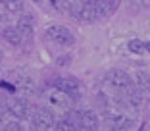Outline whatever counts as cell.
Wrapping results in <instances>:
<instances>
[{
  "label": "cell",
  "mask_w": 150,
  "mask_h": 131,
  "mask_svg": "<svg viewBox=\"0 0 150 131\" xmlns=\"http://www.w3.org/2000/svg\"><path fill=\"white\" fill-rule=\"evenodd\" d=\"M106 4H108V10H110V14H114L115 10H117V6H119V0H106Z\"/></svg>",
  "instance_id": "e0dca14e"
},
{
  "label": "cell",
  "mask_w": 150,
  "mask_h": 131,
  "mask_svg": "<svg viewBox=\"0 0 150 131\" xmlns=\"http://www.w3.org/2000/svg\"><path fill=\"white\" fill-rule=\"evenodd\" d=\"M2 37L6 39V43H10L12 46H21L23 44V35H21V31L18 29L16 25H8L2 29Z\"/></svg>",
  "instance_id": "52a82bcc"
},
{
  "label": "cell",
  "mask_w": 150,
  "mask_h": 131,
  "mask_svg": "<svg viewBox=\"0 0 150 131\" xmlns=\"http://www.w3.org/2000/svg\"><path fill=\"white\" fill-rule=\"evenodd\" d=\"M54 129H56V131H81L79 127H75L73 123H71L69 120H66V118L60 120V122H58L56 125H54Z\"/></svg>",
  "instance_id": "4fadbf2b"
},
{
  "label": "cell",
  "mask_w": 150,
  "mask_h": 131,
  "mask_svg": "<svg viewBox=\"0 0 150 131\" xmlns=\"http://www.w3.org/2000/svg\"><path fill=\"white\" fill-rule=\"evenodd\" d=\"M50 2H52V6L58 8V10H69L71 4H73V0H50Z\"/></svg>",
  "instance_id": "9a60e30c"
},
{
  "label": "cell",
  "mask_w": 150,
  "mask_h": 131,
  "mask_svg": "<svg viewBox=\"0 0 150 131\" xmlns=\"http://www.w3.org/2000/svg\"><path fill=\"white\" fill-rule=\"evenodd\" d=\"M46 37L58 46H71L75 43V37L66 25H50L46 29Z\"/></svg>",
  "instance_id": "7a4b0ae2"
},
{
  "label": "cell",
  "mask_w": 150,
  "mask_h": 131,
  "mask_svg": "<svg viewBox=\"0 0 150 131\" xmlns=\"http://www.w3.org/2000/svg\"><path fill=\"white\" fill-rule=\"evenodd\" d=\"M8 112L16 120H29L33 114V108L29 106V102L25 98H16V100H12L8 104Z\"/></svg>",
  "instance_id": "277c9868"
},
{
  "label": "cell",
  "mask_w": 150,
  "mask_h": 131,
  "mask_svg": "<svg viewBox=\"0 0 150 131\" xmlns=\"http://www.w3.org/2000/svg\"><path fill=\"white\" fill-rule=\"evenodd\" d=\"M106 83L117 93H125V95L133 89V79L123 70H110L106 73Z\"/></svg>",
  "instance_id": "6da1fadb"
},
{
  "label": "cell",
  "mask_w": 150,
  "mask_h": 131,
  "mask_svg": "<svg viewBox=\"0 0 150 131\" xmlns=\"http://www.w3.org/2000/svg\"><path fill=\"white\" fill-rule=\"evenodd\" d=\"M6 2H8V0H0V4H2V6H4V4H6Z\"/></svg>",
  "instance_id": "7402d4cb"
},
{
  "label": "cell",
  "mask_w": 150,
  "mask_h": 131,
  "mask_svg": "<svg viewBox=\"0 0 150 131\" xmlns=\"http://www.w3.org/2000/svg\"><path fill=\"white\" fill-rule=\"evenodd\" d=\"M54 89H60L62 93H66V95H69L71 98H77L81 93V85L77 79L73 77H60L54 81Z\"/></svg>",
  "instance_id": "5b68a950"
},
{
  "label": "cell",
  "mask_w": 150,
  "mask_h": 131,
  "mask_svg": "<svg viewBox=\"0 0 150 131\" xmlns=\"http://www.w3.org/2000/svg\"><path fill=\"white\" fill-rule=\"evenodd\" d=\"M127 48H129V52H133V54H144L146 52V43L141 39H133V41H129Z\"/></svg>",
  "instance_id": "7c38bea8"
},
{
  "label": "cell",
  "mask_w": 150,
  "mask_h": 131,
  "mask_svg": "<svg viewBox=\"0 0 150 131\" xmlns=\"http://www.w3.org/2000/svg\"><path fill=\"white\" fill-rule=\"evenodd\" d=\"M146 52H150V41L146 43Z\"/></svg>",
  "instance_id": "44dd1931"
},
{
  "label": "cell",
  "mask_w": 150,
  "mask_h": 131,
  "mask_svg": "<svg viewBox=\"0 0 150 131\" xmlns=\"http://www.w3.org/2000/svg\"><path fill=\"white\" fill-rule=\"evenodd\" d=\"M4 8L8 10V12H21L23 4H21V0H8L4 4Z\"/></svg>",
  "instance_id": "5bb4252c"
},
{
  "label": "cell",
  "mask_w": 150,
  "mask_h": 131,
  "mask_svg": "<svg viewBox=\"0 0 150 131\" xmlns=\"http://www.w3.org/2000/svg\"><path fill=\"white\" fill-rule=\"evenodd\" d=\"M4 125L6 123H4V120H2V116H0V131H4Z\"/></svg>",
  "instance_id": "ffe728a7"
},
{
  "label": "cell",
  "mask_w": 150,
  "mask_h": 131,
  "mask_svg": "<svg viewBox=\"0 0 150 131\" xmlns=\"http://www.w3.org/2000/svg\"><path fill=\"white\" fill-rule=\"evenodd\" d=\"M98 114L93 112V110H85L81 112V125H83L85 131H96L98 129Z\"/></svg>",
  "instance_id": "9c48e42d"
},
{
  "label": "cell",
  "mask_w": 150,
  "mask_h": 131,
  "mask_svg": "<svg viewBox=\"0 0 150 131\" xmlns=\"http://www.w3.org/2000/svg\"><path fill=\"white\" fill-rule=\"evenodd\" d=\"M33 2H42V0H33Z\"/></svg>",
  "instance_id": "603a6c76"
},
{
  "label": "cell",
  "mask_w": 150,
  "mask_h": 131,
  "mask_svg": "<svg viewBox=\"0 0 150 131\" xmlns=\"http://www.w3.org/2000/svg\"><path fill=\"white\" fill-rule=\"evenodd\" d=\"M133 87L137 89V91H141L142 95L148 98V95H150V77H148V73L139 71V73L135 75V83H133Z\"/></svg>",
  "instance_id": "30bf717a"
},
{
  "label": "cell",
  "mask_w": 150,
  "mask_h": 131,
  "mask_svg": "<svg viewBox=\"0 0 150 131\" xmlns=\"http://www.w3.org/2000/svg\"><path fill=\"white\" fill-rule=\"evenodd\" d=\"M46 100H48L50 106H54V108H58V110H64V112H67L69 106H71V96L66 95V93H62L60 89L50 91L48 96H46Z\"/></svg>",
  "instance_id": "8992f818"
},
{
  "label": "cell",
  "mask_w": 150,
  "mask_h": 131,
  "mask_svg": "<svg viewBox=\"0 0 150 131\" xmlns=\"http://www.w3.org/2000/svg\"><path fill=\"white\" fill-rule=\"evenodd\" d=\"M16 27L21 31L23 39H33V35H35V29H33V16H27V14L19 16L18 25Z\"/></svg>",
  "instance_id": "ba28073f"
},
{
  "label": "cell",
  "mask_w": 150,
  "mask_h": 131,
  "mask_svg": "<svg viewBox=\"0 0 150 131\" xmlns=\"http://www.w3.org/2000/svg\"><path fill=\"white\" fill-rule=\"evenodd\" d=\"M144 100H146V96L142 95L141 91H137L135 87L127 93V102H129V106H131L133 110H141L142 106H144Z\"/></svg>",
  "instance_id": "8fae6325"
},
{
  "label": "cell",
  "mask_w": 150,
  "mask_h": 131,
  "mask_svg": "<svg viewBox=\"0 0 150 131\" xmlns=\"http://www.w3.org/2000/svg\"><path fill=\"white\" fill-rule=\"evenodd\" d=\"M4 131H23V127H21V123H18L13 120V122H10V123L4 125Z\"/></svg>",
  "instance_id": "2e32d148"
},
{
  "label": "cell",
  "mask_w": 150,
  "mask_h": 131,
  "mask_svg": "<svg viewBox=\"0 0 150 131\" xmlns=\"http://www.w3.org/2000/svg\"><path fill=\"white\" fill-rule=\"evenodd\" d=\"M67 60H69V56H66V58H58V64H60V66H66V64H69V62H67Z\"/></svg>",
  "instance_id": "d6986e66"
},
{
  "label": "cell",
  "mask_w": 150,
  "mask_h": 131,
  "mask_svg": "<svg viewBox=\"0 0 150 131\" xmlns=\"http://www.w3.org/2000/svg\"><path fill=\"white\" fill-rule=\"evenodd\" d=\"M31 125L39 131H46V129H52L56 125L54 122V116L48 108H33V114H31Z\"/></svg>",
  "instance_id": "3957f363"
},
{
  "label": "cell",
  "mask_w": 150,
  "mask_h": 131,
  "mask_svg": "<svg viewBox=\"0 0 150 131\" xmlns=\"http://www.w3.org/2000/svg\"><path fill=\"white\" fill-rule=\"evenodd\" d=\"M133 125H135V122H133V120H129V118H127V122H125L123 125L119 127L117 131H131V129H133Z\"/></svg>",
  "instance_id": "ac0fdd59"
}]
</instances>
